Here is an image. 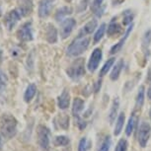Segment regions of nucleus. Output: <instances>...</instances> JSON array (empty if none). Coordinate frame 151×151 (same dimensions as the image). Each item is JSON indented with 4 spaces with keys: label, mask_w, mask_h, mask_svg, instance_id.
Masks as SVG:
<instances>
[{
    "label": "nucleus",
    "mask_w": 151,
    "mask_h": 151,
    "mask_svg": "<svg viewBox=\"0 0 151 151\" xmlns=\"http://www.w3.org/2000/svg\"><path fill=\"white\" fill-rule=\"evenodd\" d=\"M122 28L121 26L118 24V23L116 22H112L111 24L109 25V27H108V30H107V34L108 36L112 37V36H115V35H118V34L121 32Z\"/></svg>",
    "instance_id": "nucleus-26"
},
{
    "label": "nucleus",
    "mask_w": 151,
    "mask_h": 151,
    "mask_svg": "<svg viewBox=\"0 0 151 151\" xmlns=\"http://www.w3.org/2000/svg\"><path fill=\"white\" fill-rule=\"evenodd\" d=\"M52 9V0H42L39 5V16L41 18H47L50 16Z\"/></svg>",
    "instance_id": "nucleus-11"
},
{
    "label": "nucleus",
    "mask_w": 151,
    "mask_h": 151,
    "mask_svg": "<svg viewBox=\"0 0 151 151\" xmlns=\"http://www.w3.org/2000/svg\"><path fill=\"white\" fill-rule=\"evenodd\" d=\"M2 148V139H1V136H0V150Z\"/></svg>",
    "instance_id": "nucleus-39"
},
{
    "label": "nucleus",
    "mask_w": 151,
    "mask_h": 151,
    "mask_svg": "<svg viewBox=\"0 0 151 151\" xmlns=\"http://www.w3.org/2000/svg\"><path fill=\"white\" fill-rule=\"evenodd\" d=\"M100 88H101V80L97 82V84H96V89H95V92H98Z\"/></svg>",
    "instance_id": "nucleus-38"
},
{
    "label": "nucleus",
    "mask_w": 151,
    "mask_h": 151,
    "mask_svg": "<svg viewBox=\"0 0 151 151\" xmlns=\"http://www.w3.org/2000/svg\"><path fill=\"white\" fill-rule=\"evenodd\" d=\"M114 63H115V58H110L108 59V60L106 61V63L104 64V66L102 67L101 69V72H100V75L101 76H104L105 74L108 73V71H109L111 69V67L113 66Z\"/></svg>",
    "instance_id": "nucleus-30"
},
{
    "label": "nucleus",
    "mask_w": 151,
    "mask_h": 151,
    "mask_svg": "<svg viewBox=\"0 0 151 151\" xmlns=\"http://www.w3.org/2000/svg\"><path fill=\"white\" fill-rule=\"evenodd\" d=\"M144 94H145V88L144 86H140L138 89L137 96H136V101H135V107L136 109H140L142 105L144 103Z\"/></svg>",
    "instance_id": "nucleus-22"
},
{
    "label": "nucleus",
    "mask_w": 151,
    "mask_h": 151,
    "mask_svg": "<svg viewBox=\"0 0 151 151\" xmlns=\"http://www.w3.org/2000/svg\"><path fill=\"white\" fill-rule=\"evenodd\" d=\"M132 24L130 25V26L129 27V29L127 30V32H125V34H124V37L122 38L121 41H119L118 44H116L114 47L111 48V55H115V53H116V52H119V50H122V45H124V42H125V40H127V38H129V34H130V32L132 31Z\"/></svg>",
    "instance_id": "nucleus-14"
},
{
    "label": "nucleus",
    "mask_w": 151,
    "mask_h": 151,
    "mask_svg": "<svg viewBox=\"0 0 151 151\" xmlns=\"http://www.w3.org/2000/svg\"><path fill=\"white\" fill-rule=\"evenodd\" d=\"M119 102L118 99H115L113 101V104H112V107H111V111H110V114H109V121H110V124H113L114 121L116 119V116L118 114V110H119Z\"/></svg>",
    "instance_id": "nucleus-21"
},
{
    "label": "nucleus",
    "mask_w": 151,
    "mask_h": 151,
    "mask_svg": "<svg viewBox=\"0 0 151 151\" xmlns=\"http://www.w3.org/2000/svg\"><path fill=\"white\" fill-rule=\"evenodd\" d=\"M147 97H148V99L151 100V79L149 81V88H148V90H147Z\"/></svg>",
    "instance_id": "nucleus-37"
},
{
    "label": "nucleus",
    "mask_w": 151,
    "mask_h": 151,
    "mask_svg": "<svg viewBox=\"0 0 151 151\" xmlns=\"http://www.w3.org/2000/svg\"><path fill=\"white\" fill-rule=\"evenodd\" d=\"M17 5H18V11L21 14V16L26 17L30 15L33 12V1L32 0H18L17 1Z\"/></svg>",
    "instance_id": "nucleus-10"
},
{
    "label": "nucleus",
    "mask_w": 151,
    "mask_h": 151,
    "mask_svg": "<svg viewBox=\"0 0 151 151\" xmlns=\"http://www.w3.org/2000/svg\"><path fill=\"white\" fill-rule=\"evenodd\" d=\"M135 124H136V116H134V114H132V116L129 119V122H127V127H125V134L127 136L132 135V132L134 130Z\"/></svg>",
    "instance_id": "nucleus-23"
},
{
    "label": "nucleus",
    "mask_w": 151,
    "mask_h": 151,
    "mask_svg": "<svg viewBox=\"0 0 151 151\" xmlns=\"http://www.w3.org/2000/svg\"><path fill=\"white\" fill-rule=\"evenodd\" d=\"M103 2H104V0H94L92 6H91L93 12L98 17L102 16V14H103L105 10V6H103Z\"/></svg>",
    "instance_id": "nucleus-19"
},
{
    "label": "nucleus",
    "mask_w": 151,
    "mask_h": 151,
    "mask_svg": "<svg viewBox=\"0 0 151 151\" xmlns=\"http://www.w3.org/2000/svg\"><path fill=\"white\" fill-rule=\"evenodd\" d=\"M36 92H37L36 85L35 84H30L29 86L27 87V89H26V91H25V94H24V100H25V102L29 103V102L32 101V99L36 95Z\"/></svg>",
    "instance_id": "nucleus-18"
},
{
    "label": "nucleus",
    "mask_w": 151,
    "mask_h": 151,
    "mask_svg": "<svg viewBox=\"0 0 151 151\" xmlns=\"http://www.w3.org/2000/svg\"><path fill=\"white\" fill-rule=\"evenodd\" d=\"M6 86H7V77L3 71L0 69V94L5 90Z\"/></svg>",
    "instance_id": "nucleus-32"
},
{
    "label": "nucleus",
    "mask_w": 151,
    "mask_h": 151,
    "mask_svg": "<svg viewBox=\"0 0 151 151\" xmlns=\"http://www.w3.org/2000/svg\"><path fill=\"white\" fill-rule=\"evenodd\" d=\"M17 119L10 114H4L0 119V132L3 137L10 139L17 133Z\"/></svg>",
    "instance_id": "nucleus-1"
},
{
    "label": "nucleus",
    "mask_w": 151,
    "mask_h": 151,
    "mask_svg": "<svg viewBox=\"0 0 151 151\" xmlns=\"http://www.w3.org/2000/svg\"><path fill=\"white\" fill-rule=\"evenodd\" d=\"M150 134H151L150 124L146 122H142L138 127V134H137L138 143L142 148L146 147L148 141H149Z\"/></svg>",
    "instance_id": "nucleus-5"
},
{
    "label": "nucleus",
    "mask_w": 151,
    "mask_h": 151,
    "mask_svg": "<svg viewBox=\"0 0 151 151\" xmlns=\"http://www.w3.org/2000/svg\"><path fill=\"white\" fill-rule=\"evenodd\" d=\"M58 104L59 109H61V110H65L69 107L70 95H69V92H68L67 90H64L63 92L61 93V95L58 97Z\"/></svg>",
    "instance_id": "nucleus-13"
},
{
    "label": "nucleus",
    "mask_w": 151,
    "mask_h": 151,
    "mask_svg": "<svg viewBox=\"0 0 151 151\" xmlns=\"http://www.w3.org/2000/svg\"><path fill=\"white\" fill-rule=\"evenodd\" d=\"M149 116H150V119H151V109H150V112H149Z\"/></svg>",
    "instance_id": "nucleus-41"
},
{
    "label": "nucleus",
    "mask_w": 151,
    "mask_h": 151,
    "mask_svg": "<svg viewBox=\"0 0 151 151\" xmlns=\"http://www.w3.org/2000/svg\"><path fill=\"white\" fill-rule=\"evenodd\" d=\"M60 122H59V125H60V127H62V129H66L68 127H69V118L66 116H62V118H60V121H59Z\"/></svg>",
    "instance_id": "nucleus-35"
},
{
    "label": "nucleus",
    "mask_w": 151,
    "mask_h": 151,
    "mask_svg": "<svg viewBox=\"0 0 151 151\" xmlns=\"http://www.w3.org/2000/svg\"><path fill=\"white\" fill-rule=\"evenodd\" d=\"M69 142L70 139L66 135H58L55 136V140H53V144L55 146H66L69 144Z\"/></svg>",
    "instance_id": "nucleus-25"
},
{
    "label": "nucleus",
    "mask_w": 151,
    "mask_h": 151,
    "mask_svg": "<svg viewBox=\"0 0 151 151\" xmlns=\"http://www.w3.org/2000/svg\"><path fill=\"white\" fill-rule=\"evenodd\" d=\"M1 59H2V50H0V61H1Z\"/></svg>",
    "instance_id": "nucleus-40"
},
{
    "label": "nucleus",
    "mask_w": 151,
    "mask_h": 151,
    "mask_svg": "<svg viewBox=\"0 0 151 151\" xmlns=\"http://www.w3.org/2000/svg\"><path fill=\"white\" fill-rule=\"evenodd\" d=\"M18 39L22 42H30L33 40V29H32V23L27 22L22 27L20 28L17 32Z\"/></svg>",
    "instance_id": "nucleus-6"
},
{
    "label": "nucleus",
    "mask_w": 151,
    "mask_h": 151,
    "mask_svg": "<svg viewBox=\"0 0 151 151\" xmlns=\"http://www.w3.org/2000/svg\"><path fill=\"white\" fill-rule=\"evenodd\" d=\"M124 119H125L124 113H121V114H119V116H118V119H116V122L115 130H114V134H115L116 136H118L119 133L122 132V127H124Z\"/></svg>",
    "instance_id": "nucleus-20"
},
{
    "label": "nucleus",
    "mask_w": 151,
    "mask_h": 151,
    "mask_svg": "<svg viewBox=\"0 0 151 151\" xmlns=\"http://www.w3.org/2000/svg\"><path fill=\"white\" fill-rule=\"evenodd\" d=\"M132 19H133V15L132 14V12L129 11H125L124 12V25H129L130 23L132 22Z\"/></svg>",
    "instance_id": "nucleus-34"
},
{
    "label": "nucleus",
    "mask_w": 151,
    "mask_h": 151,
    "mask_svg": "<svg viewBox=\"0 0 151 151\" xmlns=\"http://www.w3.org/2000/svg\"><path fill=\"white\" fill-rule=\"evenodd\" d=\"M151 42V31L148 30L145 32L143 40H142V48H143L144 52H148V47H149V44Z\"/></svg>",
    "instance_id": "nucleus-29"
},
{
    "label": "nucleus",
    "mask_w": 151,
    "mask_h": 151,
    "mask_svg": "<svg viewBox=\"0 0 151 151\" xmlns=\"http://www.w3.org/2000/svg\"><path fill=\"white\" fill-rule=\"evenodd\" d=\"M101 59H102V50L100 48H95L90 56L89 62H88V69L91 72H94L98 68Z\"/></svg>",
    "instance_id": "nucleus-8"
},
{
    "label": "nucleus",
    "mask_w": 151,
    "mask_h": 151,
    "mask_svg": "<svg viewBox=\"0 0 151 151\" xmlns=\"http://www.w3.org/2000/svg\"><path fill=\"white\" fill-rule=\"evenodd\" d=\"M20 18H21V14L19 13L18 10L10 11V12L7 13V15L5 16V19H4L5 26L8 28V30H12L13 27H15V25L18 23Z\"/></svg>",
    "instance_id": "nucleus-9"
},
{
    "label": "nucleus",
    "mask_w": 151,
    "mask_h": 151,
    "mask_svg": "<svg viewBox=\"0 0 151 151\" xmlns=\"http://www.w3.org/2000/svg\"><path fill=\"white\" fill-rule=\"evenodd\" d=\"M68 76L72 80H79L85 75V63L83 58H78L69 65L67 69Z\"/></svg>",
    "instance_id": "nucleus-3"
},
{
    "label": "nucleus",
    "mask_w": 151,
    "mask_h": 151,
    "mask_svg": "<svg viewBox=\"0 0 151 151\" xmlns=\"http://www.w3.org/2000/svg\"><path fill=\"white\" fill-rule=\"evenodd\" d=\"M124 60H119L118 62H116V64L114 66L112 72H111V75H110V77L113 81H116L119 79V74H121L122 70V67H124Z\"/></svg>",
    "instance_id": "nucleus-17"
},
{
    "label": "nucleus",
    "mask_w": 151,
    "mask_h": 151,
    "mask_svg": "<svg viewBox=\"0 0 151 151\" xmlns=\"http://www.w3.org/2000/svg\"><path fill=\"white\" fill-rule=\"evenodd\" d=\"M105 31H106V24H102L99 29L97 30L95 36H94V42H95V44H97L98 42L101 41L102 38L104 37Z\"/></svg>",
    "instance_id": "nucleus-27"
},
{
    "label": "nucleus",
    "mask_w": 151,
    "mask_h": 151,
    "mask_svg": "<svg viewBox=\"0 0 151 151\" xmlns=\"http://www.w3.org/2000/svg\"><path fill=\"white\" fill-rule=\"evenodd\" d=\"M88 148H89V143H88L87 138L82 137L81 140L79 141L78 151H88Z\"/></svg>",
    "instance_id": "nucleus-33"
},
{
    "label": "nucleus",
    "mask_w": 151,
    "mask_h": 151,
    "mask_svg": "<svg viewBox=\"0 0 151 151\" xmlns=\"http://www.w3.org/2000/svg\"><path fill=\"white\" fill-rule=\"evenodd\" d=\"M127 146H129L127 141L125 140V139L122 138V139H119V142L116 143L115 151H127Z\"/></svg>",
    "instance_id": "nucleus-31"
},
{
    "label": "nucleus",
    "mask_w": 151,
    "mask_h": 151,
    "mask_svg": "<svg viewBox=\"0 0 151 151\" xmlns=\"http://www.w3.org/2000/svg\"><path fill=\"white\" fill-rule=\"evenodd\" d=\"M76 26V21L73 18H66L62 21L60 25V37L62 39H66L72 33L74 27Z\"/></svg>",
    "instance_id": "nucleus-7"
},
{
    "label": "nucleus",
    "mask_w": 151,
    "mask_h": 151,
    "mask_svg": "<svg viewBox=\"0 0 151 151\" xmlns=\"http://www.w3.org/2000/svg\"><path fill=\"white\" fill-rule=\"evenodd\" d=\"M77 125H78V127H79V129H85V127H86V122L83 121L82 119H80L78 116L77 118Z\"/></svg>",
    "instance_id": "nucleus-36"
},
{
    "label": "nucleus",
    "mask_w": 151,
    "mask_h": 151,
    "mask_svg": "<svg viewBox=\"0 0 151 151\" xmlns=\"http://www.w3.org/2000/svg\"><path fill=\"white\" fill-rule=\"evenodd\" d=\"M90 44V38L87 36H78L69 45L67 48V55L69 56H78L87 50Z\"/></svg>",
    "instance_id": "nucleus-2"
},
{
    "label": "nucleus",
    "mask_w": 151,
    "mask_h": 151,
    "mask_svg": "<svg viewBox=\"0 0 151 151\" xmlns=\"http://www.w3.org/2000/svg\"><path fill=\"white\" fill-rule=\"evenodd\" d=\"M84 109V101L80 98H75L72 105V114L75 118H78L80 113Z\"/></svg>",
    "instance_id": "nucleus-15"
},
{
    "label": "nucleus",
    "mask_w": 151,
    "mask_h": 151,
    "mask_svg": "<svg viewBox=\"0 0 151 151\" xmlns=\"http://www.w3.org/2000/svg\"><path fill=\"white\" fill-rule=\"evenodd\" d=\"M97 24H98L97 20H91L90 22H88L87 24L82 28V30L80 31V33H79V36H87V35L92 34L97 28Z\"/></svg>",
    "instance_id": "nucleus-16"
},
{
    "label": "nucleus",
    "mask_w": 151,
    "mask_h": 151,
    "mask_svg": "<svg viewBox=\"0 0 151 151\" xmlns=\"http://www.w3.org/2000/svg\"><path fill=\"white\" fill-rule=\"evenodd\" d=\"M45 38L50 44H55L58 42V31L53 25L50 24L45 31Z\"/></svg>",
    "instance_id": "nucleus-12"
},
{
    "label": "nucleus",
    "mask_w": 151,
    "mask_h": 151,
    "mask_svg": "<svg viewBox=\"0 0 151 151\" xmlns=\"http://www.w3.org/2000/svg\"><path fill=\"white\" fill-rule=\"evenodd\" d=\"M71 13H72V9H71V7H68V6L62 7L58 11V12H56L55 20L56 21H61L65 16L69 15V14H71Z\"/></svg>",
    "instance_id": "nucleus-24"
},
{
    "label": "nucleus",
    "mask_w": 151,
    "mask_h": 151,
    "mask_svg": "<svg viewBox=\"0 0 151 151\" xmlns=\"http://www.w3.org/2000/svg\"><path fill=\"white\" fill-rule=\"evenodd\" d=\"M37 135H38V144L42 151H47L50 148V132L45 125H39L37 129Z\"/></svg>",
    "instance_id": "nucleus-4"
},
{
    "label": "nucleus",
    "mask_w": 151,
    "mask_h": 151,
    "mask_svg": "<svg viewBox=\"0 0 151 151\" xmlns=\"http://www.w3.org/2000/svg\"><path fill=\"white\" fill-rule=\"evenodd\" d=\"M112 145V140H111V136L108 135L104 138V140L102 141L101 145H100L98 151H109Z\"/></svg>",
    "instance_id": "nucleus-28"
}]
</instances>
